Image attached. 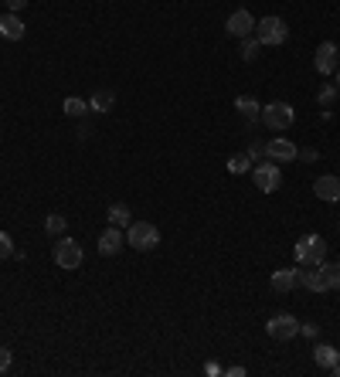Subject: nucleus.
<instances>
[{
	"label": "nucleus",
	"instance_id": "4468645a",
	"mask_svg": "<svg viewBox=\"0 0 340 377\" xmlns=\"http://www.w3.org/2000/svg\"><path fill=\"white\" fill-rule=\"evenodd\" d=\"M0 38H7V41H21V38H24V21H21L14 10H7V14L0 17Z\"/></svg>",
	"mask_w": 340,
	"mask_h": 377
},
{
	"label": "nucleus",
	"instance_id": "6ab92c4d",
	"mask_svg": "<svg viewBox=\"0 0 340 377\" xmlns=\"http://www.w3.org/2000/svg\"><path fill=\"white\" fill-rule=\"evenodd\" d=\"M65 228H68V218H62V214H48V218H44V231H48L51 238H62Z\"/></svg>",
	"mask_w": 340,
	"mask_h": 377
},
{
	"label": "nucleus",
	"instance_id": "c756f323",
	"mask_svg": "<svg viewBox=\"0 0 340 377\" xmlns=\"http://www.w3.org/2000/svg\"><path fill=\"white\" fill-rule=\"evenodd\" d=\"M24 7H28V0H7V10H14V14L24 10Z\"/></svg>",
	"mask_w": 340,
	"mask_h": 377
},
{
	"label": "nucleus",
	"instance_id": "a211bd4d",
	"mask_svg": "<svg viewBox=\"0 0 340 377\" xmlns=\"http://www.w3.org/2000/svg\"><path fill=\"white\" fill-rule=\"evenodd\" d=\"M235 109H238L245 119H252V123L258 119V116H262V106L255 102L252 95H238V99H235Z\"/></svg>",
	"mask_w": 340,
	"mask_h": 377
},
{
	"label": "nucleus",
	"instance_id": "412c9836",
	"mask_svg": "<svg viewBox=\"0 0 340 377\" xmlns=\"http://www.w3.org/2000/svg\"><path fill=\"white\" fill-rule=\"evenodd\" d=\"M109 224H116V228H129L133 224V214H129L126 204H113L109 208Z\"/></svg>",
	"mask_w": 340,
	"mask_h": 377
},
{
	"label": "nucleus",
	"instance_id": "473e14b6",
	"mask_svg": "<svg viewBox=\"0 0 340 377\" xmlns=\"http://www.w3.org/2000/svg\"><path fill=\"white\" fill-rule=\"evenodd\" d=\"M337 265H340V258H337Z\"/></svg>",
	"mask_w": 340,
	"mask_h": 377
},
{
	"label": "nucleus",
	"instance_id": "bb28decb",
	"mask_svg": "<svg viewBox=\"0 0 340 377\" xmlns=\"http://www.w3.org/2000/svg\"><path fill=\"white\" fill-rule=\"evenodd\" d=\"M10 360H14V357H10V350H7V347H0V374H3V371H10Z\"/></svg>",
	"mask_w": 340,
	"mask_h": 377
},
{
	"label": "nucleus",
	"instance_id": "39448f33",
	"mask_svg": "<svg viewBox=\"0 0 340 377\" xmlns=\"http://www.w3.org/2000/svg\"><path fill=\"white\" fill-rule=\"evenodd\" d=\"M51 258L58 269H79L82 265V245L75 238H58L55 249H51Z\"/></svg>",
	"mask_w": 340,
	"mask_h": 377
},
{
	"label": "nucleus",
	"instance_id": "20e7f679",
	"mask_svg": "<svg viewBox=\"0 0 340 377\" xmlns=\"http://www.w3.org/2000/svg\"><path fill=\"white\" fill-rule=\"evenodd\" d=\"M327 258V242L320 235H303L296 242V262L299 265H320Z\"/></svg>",
	"mask_w": 340,
	"mask_h": 377
},
{
	"label": "nucleus",
	"instance_id": "f257e3e1",
	"mask_svg": "<svg viewBox=\"0 0 340 377\" xmlns=\"http://www.w3.org/2000/svg\"><path fill=\"white\" fill-rule=\"evenodd\" d=\"M126 245H133L136 251H150L160 245V231H157V224H150V221H133L126 231Z\"/></svg>",
	"mask_w": 340,
	"mask_h": 377
},
{
	"label": "nucleus",
	"instance_id": "cd10ccee",
	"mask_svg": "<svg viewBox=\"0 0 340 377\" xmlns=\"http://www.w3.org/2000/svg\"><path fill=\"white\" fill-rule=\"evenodd\" d=\"M330 289H340V265H330Z\"/></svg>",
	"mask_w": 340,
	"mask_h": 377
},
{
	"label": "nucleus",
	"instance_id": "393cba45",
	"mask_svg": "<svg viewBox=\"0 0 340 377\" xmlns=\"http://www.w3.org/2000/svg\"><path fill=\"white\" fill-rule=\"evenodd\" d=\"M10 255H14V242L7 231H0V258H10Z\"/></svg>",
	"mask_w": 340,
	"mask_h": 377
},
{
	"label": "nucleus",
	"instance_id": "7ed1b4c3",
	"mask_svg": "<svg viewBox=\"0 0 340 377\" xmlns=\"http://www.w3.org/2000/svg\"><path fill=\"white\" fill-rule=\"evenodd\" d=\"M255 38L258 44H279L290 38V28H286V21L283 17H262V21H255Z\"/></svg>",
	"mask_w": 340,
	"mask_h": 377
},
{
	"label": "nucleus",
	"instance_id": "a878e982",
	"mask_svg": "<svg viewBox=\"0 0 340 377\" xmlns=\"http://www.w3.org/2000/svg\"><path fill=\"white\" fill-rule=\"evenodd\" d=\"M245 153H249V160H262V157H265V143H258V139H252V146H249Z\"/></svg>",
	"mask_w": 340,
	"mask_h": 377
},
{
	"label": "nucleus",
	"instance_id": "f8f14e48",
	"mask_svg": "<svg viewBox=\"0 0 340 377\" xmlns=\"http://www.w3.org/2000/svg\"><path fill=\"white\" fill-rule=\"evenodd\" d=\"M126 245V235L116 228V224H109L102 235H99V255H120Z\"/></svg>",
	"mask_w": 340,
	"mask_h": 377
},
{
	"label": "nucleus",
	"instance_id": "b1692460",
	"mask_svg": "<svg viewBox=\"0 0 340 377\" xmlns=\"http://www.w3.org/2000/svg\"><path fill=\"white\" fill-rule=\"evenodd\" d=\"M317 99H320V106H323V109H327V106H334V102H337V85H323Z\"/></svg>",
	"mask_w": 340,
	"mask_h": 377
},
{
	"label": "nucleus",
	"instance_id": "f03ea898",
	"mask_svg": "<svg viewBox=\"0 0 340 377\" xmlns=\"http://www.w3.org/2000/svg\"><path fill=\"white\" fill-rule=\"evenodd\" d=\"M265 129H276V133H283V129H290L293 119H296V113H293V106L290 102H269V106H262V116H258Z\"/></svg>",
	"mask_w": 340,
	"mask_h": 377
},
{
	"label": "nucleus",
	"instance_id": "423d86ee",
	"mask_svg": "<svg viewBox=\"0 0 340 377\" xmlns=\"http://www.w3.org/2000/svg\"><path fill=\"white\" fill-rule=\"evenodd\" d=\"M265 334L272 336V340H279V343H286V340L299 336V320L290 316V313H279V316H272V320L265 323Z\"/></svg>",
	"mask_w": 340,
	"mask_h": 377
},
{
	"label": "nucleus",
	"instance_id": "6e6552de",
	"mask_svg": "<svg viewBox=\"0 0 340 377\" xmlns=\"http://www.w3.org/2000/svg\"><path fill=\"white\" fill-rule=\"evenodd\" d=\"M252 180L255 187L262 191V194H272V191H279V184H283V173H279V164H258V167L252 170Z\"/></svg>",
	"mask_w": 340,
	"mask_h": 377
},
{
	"label": "nucleus",
	"instance_id": "9d476101",
	"mask_svg": "<svg viewBox=\"0 0 340 377\" xmlns=\"http://www.w3.org/2000/svg\"><path fill=\"white\" fill-rule=\"evenodd\" d=\"M313 65H317V72L320 75H334L340 68V51L334 41H323L317 48V58H313Z\"/></svg>",
	"mask_w": 340,
	"mask_h": 377
},
{
	"label": "nucleus",
	"instance_id": "4be33fe9",
	"mask_svg": "<svg viewBox=\"0 0 340 377\" xmlns=\"http://www.w3.org/2000/svg\"><path fill=\"white\" fill-rule=\"evenodd\" d=\"M258 48H262L258 38H252V35L242 38V58H245V61H255V58H258Z\"/></svg>",
	"mask_w": 340,
	"mask_h": 377
},
{
	"label": "nucleus",
	"instance_id": "2f4dec72",
	"mask_svg": "<svg viewBox=\"0 0 340 377\" xmlns=\"http://www.w3.org/2000/svg\"><path fill=\"white\" fill-rule=\"evenodd\" d=\"M337 88H340V68H337Z\"/></svg>",
	"mask_w": 340,
	"mask_h": 377
},
{
	"label": "nucleus",
	"instance_id": "aec40b11",
	"mask_svg": "<svg viewBox=\"0 0 340 377\" xmlns=\"http://www.w3.org/2000/svg\"><path fill=\"white\" fill-rule=\"evenodd\" d=\"M62 109H65V116H72V119H82L85 113H88V102H85V99H79V95H68Z\"/></svg>",
	"mask_w": 340,
	"mask_h": 377
},
{
	"label": "nucleus",
	"instance_id": "f3484780",
	"mask_svg": "<svg viewBox=\"0 0 340 377\" xmlns=\"http://www.w3.org/2000/svg\"><path fill=\"white\" fill-rule=\"evenodd\" d=\"M113 106H116V95L106 92V88H99V92L88 99V109H92V113H109Z\"/></svg>",
	"mask_w": 340,
	"mask_h": 377
},
{
	"label": "nucleus",
	"instance_id": "dca6fc26",
	"mask_svg": "<svg viewBox=\"0 0 340 377\" xmlns=\"http://www.w3.org/2000/svg\"><path fill=\"white\" fill-rule=\"evenodd\" d=\"M313 360H317V367L330 371V367L340 360V350H337V347H330V343H320V347L313 350Z\"/></svg>",
	"mask_w": 340,
	"mask_h": 377
},
{
	"label": "nucleus",
	"instance_id": "9b49d317",
	"mask_svg": "<svg viewBox=\"0 0 340 377\" xmlns=\"http://www.w3.org/2000/svg\"><path fill=\"white\" fill-rule=\"evenodd\" d=\"M265 157L272 160V164H293L299 157V150L286 139V136H276L272 143H265Z\"/></svg>",
	"mask_w": 340,
	"mask_h": 377
},
{
	"label": "nucleus",
	"instance_id": "5701e85b",
	"mask_svg": "<svg viewBox=\"0 0 340 377\" xmlns=\"http://www.w3.org/2000/svg\"><path fill=\"white\" fill-rule=\"evenodd\" d=\"M252 167V160H249V153H235L232 160H228V170L232 173H245V170Z\"/></svg>",
	"mask_w": 340,
	"mask_h": 377
},
{
	"label": "nucleus",
	"instance_id": "2eb2a0df",
	"mask_svg": "<svg viewBox=\"0 0 340 377\" xmlns=\"http://www.w3.org/2000/svg\"><path fill=\"white\" fill-rule=\"evenodd\" d=\"M299 286V269H279L272 272V289L276 293H293Z\"/></svg>",
	"mask_w": 340,
	"mask_h": 377
},
{
	"label": "nucleus",
	"instance_id": "ddd939ff",
	"mask_svg": "<svg viewBox=\"0 0 340 377\" xmlns=\"http://www.w3.org/2000/svg\"><path fill=\"white\" fill-rule=\"evenodd\" d=\"M313 194H317L320 201H330V204H337V201H340V177H334V173H327V177H317V184H313Z\"/></svg>",
	"mask_w": 340,
	"mask_h": 377
},
{
	"label": "nucleus",
	"instance_id": "7c9ffc66",
	"mask_svg": "<svg viewBox=\"0 0 340 377\" xmlns=\"http://www.w3.org/2000/svg\"><path fill=\"white\" fill-rule=\"evenodd\" d=\"M330 371H334V374L340 377V360H337V364H334V367H330Z\"/></svg>",
	"mask_w": 340,
	"mask_h": 377
},
{
	"label": "nucleus",
	"instance_id": "0eeeda50",
	"mask_svg": "<svg viewBox=\"0 0 340 377\" xmlns=\"http://www.w3.org/2000/svg\"><path fill=\"white\" fill-rule=\"evenodd\" d=\"M225 31L232 35V38H249L255 31V17H252V10H245V7H238V10H232L228 14V21H225Z\"/></svg>",
	"mask_w": 340,
	"mask_h": 377
},
{
	"label": "nucleus",
	"instance_id": "1a4fd4ad",
	"mask_svg": "<svg viewBox=\"0 0 340 377\" xmlns=\"http://www.w3.org/2000/svg\"><path fill=\"white\" fill-rule=\"evenodd\" d=\"M299 286H306L310 293H327L330 289V265H310V272H299Z\"/></svg>",
	"mask_w": 340,
	"mask_h": 377
},
{
	"label": "nucleus",
	"instance_id": "c85d7f7f",
	"mask_svg": "<svg viewBox=\"0 0 340 377\" xmlns=\"http://www.w3.org/2000/svg\"><path fill=\"white\" fill-rule=\"evenodd\" d=\"M299 334H303V336H317V334H320V327H313V323H306V327H303V323H299Z\"/></svg>",
	"mask_w": 340,
	"mask_h": 377
}]
</instances>
